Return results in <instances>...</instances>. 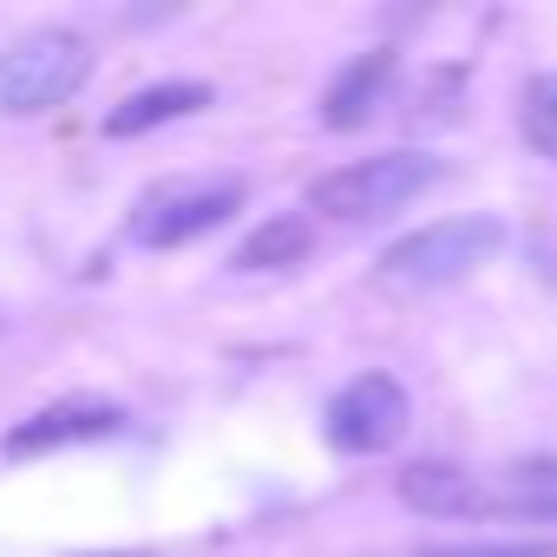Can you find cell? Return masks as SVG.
Returning a JSON list of instances; mask_svg holds the SVG:
<instances>
[{"instance_id":"cell-8","label":"cell","mask_w":557,"mask_h":557,"mask_svg":"<svg viewBox=\"0 0 557 557\" xmlns=\"http://www.w3.org/2000/svg\"><path fill=\"white\" fill-rule=\"evenodd\" d=\"M394 53L387 47H374V53H361V60H348L342 73H335V86L322 92V119L335 125V132H355V125H368L374 119V106L387 99V86H394Z\"/></svg>"},{"instance_id":"cell-6","label":"cell","mask_w":557,"mask_h":557,"mask_svg":"<svg viewBox=\"0 0 557 557\" xmlns=\"http://www.w3.org/2000/svg\"><path fill=\"white\" fill-rule=\"evenodd\" d=\"M125 426L119 407L106 400H60V407H40L34 420H21L8 433V453L14 459H34V453H53V446H79V440H112Z\"/></svg>"},{"instance_id":"cell-5","label":"cell","mask_w":557,"mask_h":557,"mask_svg":"<svg viewBox=\"0 0 557 557\" xmlns=\"http://www.w3.org/2000/svg\"><path fill=\"white\" fill-rule=\"evenodd\" d=\"M407 420H413V407H407V387L394 374H355L329 400V440L342 453H387L407 433Z\"/></svg>"},{"instance_id":"cell-1","label":"cell","mask_w":557,"mask_h":557,"mask_svg":"<svg viewBox=\"0 0 557 557\" xmlns=\"http://www.w3.org/2000/svg\"><path fill=\"white\" fill-rule=\"evenodd\" d=\"M505 243V223L498 216H446V223H426L413 236H400L387 256H381V283L387 289H446V283H466L479 262H492Z\"/></svg>"},{"instance_id":"cell-2","label":"cell","mask_w":557,"mask_h":557,"mask_svg":"<svg viewBox=\"0 0 557 557\" xmlns=\"http://www.w3.org/2000/svg\"><path fill=\"white\" fill-rule=\"evenodd\" d=\"M92 73V47L66 27H34L0 53V112L8 119H34L66 106Z\"/></svg>"},{"instance_id":"cell-11","label":"cell","mask_w":557,"mask_h":557,"mask_svg":"<svg viewBox=\"0 0 557 557\" xmlns=\"http://www.w3.org/2000/svg\"><path fill=\"white\" fill-rule=\"evenodd\" d=\"M309 256V223L302 216H275V223H262L243 249H236V269H289V262H302Z\"/></svg>"},{"instance_id":"cell-9","label":"cell","mask_w":557,"mask_h":557,"mask_svg":"<svg viewBox=\"0 0 557 557\" xmlns=\"http://www.w3.org/2000/svg\"><path fill=\"white\" fill-rule=\"evenodd\" d=\"M400 498L426 518H479V472L453 459H420L400 472Z\"/></svg>"},{"instance_id":"cell-10","label":"cell","mask_w":557,"mask_h":557,"mask_svg":"<svg viewBox=\"0 0 557 557\" xmlns=\"http://www.w3.org/2000/svg\"><path fill=\"white\" fill-rule=\"evenodd\" d=\"M203 106H210V86H197V79L145 86V92H132L125 106H112V112H106V138H138V132L171 125V119H190V112H203Z\"/></svg>"},{"instance_id":"cell-4","label":"cell","mask_w":557,"mask_h":557,"mask_svg":"<svg viewBox=\"0 0 557 557\" xmlns=\"http://www.w3.org/2000/svg\"><path fill=\"white\" fill-rule=\"evenodd\" d=\"M236 203H243V184H236V177H177V184L138 197L132 236H138L145 249H177V243H190V236L230 223Z\"/></svg>"},{"instance_id":"cell-3","label":"cell","mask_w":557,"mask_h":557,"mask_svg":"<svg viewBox=\"0 0 557 557\" xmlns=\"http://www.w3.org/2000/svg\"><path fill=\"white\" fill-rule=\"evenodd\" d=\"M426 184H440V158H426V151H381V158H355V164L315 177L309 203L322 216H342V223H374V216L407 210Z\"/></svg>"},{"instance_id":"cell-13","label":"cell","mask_w":557,"mask_h":557,"mask_svg":"<svg viewBox=\"0 0 557 557\" xmlns=\"http://www.w3.org/2000/svg\"><path fill=\"white\" fill-rule=\"evenodd\" d=\"M426 557H557V544H440Z\"/></svg>"},{"instance_id":"cell-14","label":"cell","mask_w":557,"mask_h":557,"mask_svg":"<svg viewBox=\"0 0 557 557\" xmlns=\"http://www.w3.org/2000/svg\"><path fill=\"white\" fill-rule=\"evenodd\" d=\"M99 557H106V550H99Z\"/></svg>"},{"instance_id":"cell-12","label":"cell","mask_w":557,"mask_h":557,"mask_svg":"<svg viewBox=\"0 0 557 557\" xmlns=\"http://www.w3.org/2000/svg\"><path fill=\"white\" fill-rule=\"evenodd\" d=\"M518 132L531 138L537 158L557 164V73H537V79L524 86V99H518Z\"/></svg>"},{"instance_id":"cell-7","label":"cell","mask_w":557,"mask_h":557,"mask_svg":"<svg viewBox=\"0 0 557 557\" xmlns=\"http://www.w3.org/2000/svg\"><path fill=\"white\" fill-rule=\"evenodd\" d=\"M479 518H557V459H511L479 472Z\"/></svg>"}]
</instances>
